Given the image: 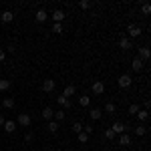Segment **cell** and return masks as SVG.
Wrapping results in <instances>:
<instances>
[{"label":"cell","instance_id":"30","mask_svg":"<svg viewBox=\"0 0 151 151\" xmlns=\"http://www.w3.org/2000/svg\"><path fill=\"white\" fill-rule=\"evenodd\" d=\"M77 137H79V143H87V141H89V135H87L85 131H81V133H79Z\"/></svg>","mask_w":151,"mask_h":151},{"label":"cell","instance_id":"14","mask_svg":"<svg viewBox=\"0 0 151 151\" xmlns=\"http://www.w3.org/2000/svg\"><path fill=\"white\" fill-rule=\"evenodd\" d=\"M119 145H123V147H129L131 145V137H129L127 133H121L119 135Z\"/></svg>","mask_w":151,"mask_h":151},{"label":"cell","instance_id":"22","mask_svg":"<svg viewBox=\"0 0 151 151\" xmlns=\"http://www.w3.org/2000/svg\"><path fill=\"white\" fill-rule=\"evenodd\" d=\"M10 87H12V83L8 79H0V91H8Z\"/></svg>","mask_w":151,"mask_h":151},{"label":"cell","instance_id":"37","mask_svg":"<svg viewBox=\"0 0 151 151\" xmlns=\"http://www.w3.org/2000/svg\"><path fill=\"white\" fill-rule=\"evenodd\" d=\"M4 50H6V52H14L16 48H14V45H8V48H4Z\"/></svg>","mask_w":151,"mask_h":151},{"label":"cell","instance_id":"5","mask_svg":"<svg viewBox=\"0 0 151 151\" xmlns=\"http://www.w3.org/2000/svg\"><path fill=\"white\" fill-rule=\"evenodd\" d=\"M35 20H36V22H40V24L47 22V20H48V12L45 10V8H38L36 14H35Z\"/></svg>","mask_w":151,"mask_h":151},{"label":"cell","instance_id":"7","mask_svg":"<svg viewBox=\"0 0 151 151\" xmlns=\"http://www.w3.org/2000/svg\"><path fill=\"white\" fill-rule=\"evenodd\" d=\"M143 67H145V63H143L139 57H135L133 60H131V69L135 70V73H141V70H143Z\"/></svg>","mask_w":151,"mask_h":151},{"label":"cell","instance_id":"26","mask_svg":"<svg viewBox=\"0 0 151 151\" xmlns=\"http://www.w3.org/2000/svg\"><path fill=\"white\" fill-rule=\"evenodd\" d=\"M81 131H83V123H79V121H75V123H73V133H75V135H79Z\"/></svg>","mask_w":151,"mask_h":151},{"label":"cell","instance_id":"15","mask_svg":"<svg viewBox=\"0 0 151 151\" xmlns=\"http://www.w3.org/2000/svg\"><path fill=\"white\" fill-rule=\"evenodd\" d=\"M149 57H151V52H149V47H141V48H139V58L143 60V63H145V60H147Z\"/></svg>","mask_w":151,"mask_h":151},{"label":"cell","instance_id":"16","mask_svg":"<svg viewBox=\"0 0 151 151\" xmlns=\"http://www.w3.org/2000/svg\"><path fill=\"white\" fill-rule=\"evenodd\" d=\"M75 93H77V87H75V85H67V87H65V93H63V97H67V99H69V97H73Z\"/></svg>","mask_w":151,"mask_h":151},{"label":"cell","instance_id":"8","mask_svg":"<svg viewBox=\"0 0 151 151\" xmlns=\"http://www.w3.org/2000/svg\"><path fill=\"white\" fill-rule=\"evenodd\" d=\"M93 93L95 95H103L105 93V83L103 81H95L93 83Z\"/></svg>","mask_w":151,"mask_h":151},{"label":"cell","instance_id":"10","mask_svg":"<svg viewBox=\"0 0 151 151\" xmlns=\"http://www.w3.org/2000/svg\"><path fill=\"white\" fill-rule=\"evenodd\" d=\"M0 20H2L4 24L12 22V20H14V14H12V10H4L2 14H0Z\"/></svg>","mask_w":151,"mask_h":151},{"label":"cell","instance_id":"24","mask_svg":"<svg viewBox=\"0 0 151 151\" xmlns=\"http://www.w3.org/2000/svg\"><path fill=\"white\" fill-rule=\"evenodd\" d=\"M47 129L50 131V133H57V131H58V123H57V121H48V123H47Z\"/></svg>","mask_w":151,"mask_h":151},{"label":"cell","instance_id":"9","mask_svg":"<svg viewBox=\"0 0 151 151\" xmlns=\"http://www.w3.org/2000/svg\"><path fill=\"white\" fill-rule=\"evenodd\" d=\"M50 18L55 20V22H63L65 20V10H60V8H57V10L50 14Z\"/></svg>","mask_w":151,"mask_h":151},{"label":"cell","instance_id":"18","mask_svg":"<svg viewBox=\"0 0 151 151\" xmlns=\"http://www.w3.org/2000/svg\"><path fill=\"white\" fill-rule=\"evenodd\" d=\"M79 105H81V107H89V105H91V97H89V95L79 97Z\"/></svg>","mask_w":151,"mask_h":151},{"label":"cell","instance_id":"33","mask_svg":"<svg viewBox=\"0 0 151 151\" xmlns=\"http://www.w3.org/2000/svg\"><path fill=\"white\" fill-rule=\"evenodd\" d=\"M79 6H81L83 10H89V8H91V2H89V0H83V2H79Z\"/></svg>","mask_w":151,"mask_h":151},{"label":"cell","instance_id":"20","mask_svg":"<svg viewBox=\"0 0 151 151\" xmlns=\"http://www.w3.org/2000/svg\"><path fill=\"white\" fill-rule=\"evenodd\" d=\"M2 107H4V109H12V107H14V99H12V97L2 99Z\"/></svg>","mask_w":151,"mask_h":151},{"label":"cell","instance_id":"23","mask_svg":"<svg viewBox=\"0 0 151 151\" xmlns=\"http://www.w3.org/2000/svg\"><path fill=\"white\" fill-rule=\"evenodd\" d=\"M145 133H147V127H145V125H137V127H135V135H137V137H143Z\"/></svg>","mask_w":151,"mask_h":151},{"label":"cell","instance_id":"25","mask_svg":"<svg viewBox=\"0 0 151 151\" xmlns=\"http://www.w3.org/2000/svg\"><path fill=\"white\" fill-rule=\"evenodd\" d=\"M103 135H105V139H107V141H113V139L117 137L115 133L111 131V127H109V129H105V133H103Z\"/></svg>","mask_w":151,"mask_h":151},{"label":"cell","instance_id":"38","mask_svg":"<svg viewBox=\"0 0 151 151\" xmlns=\"http://www.w3.org/2000/svg\"><path fill=\"white\" fill-rule=\"evenodd\" d=\"M4 121H6V119H4V115H0V127L4 125Z\"/></svg>","mask_w":151,"mask_h":151},{"label":"cell","instance_id":"12","mask_svg":"<svg viewBox=\"0 0 151 151\" xmlns=\"http://www.w3.org/2000/svg\"><path fill=\"white\" fill-rule=\"evenodd\" d=\"M40 115H42V119H45V121H52V117H55V111H52L50 107H45Z\"/></svg>","mask_w":151,"mask_h":151},{"label":"cell","instance_id":"2","mask_svg":"<svg viewBox=\"0 0 151 151\" xmlns=\"http://www.w3.org/2000/svg\"><path fill=\"white\" fill-rule=\"evenodd\" d=\"M131 83H133V79H131V75H127V73H123V75L119 77V81H117V85H119L121 89H129V87H131Z\"/></svg>","mask_w":151,"mask_h":151},{"label":"cell","instance_id":"21","mask_svg":"<svg viewBox=\"0 0 151 151\" xmlns=\"http://www.w3.org/2000/svg\"><path fill=\"white\" fill-rule=\"evenodd\" d=\"M65 117H67V113H65V111H55V117H52V121L60 123V121H65Z\"/></svg>","mask_w":151,"mask_h":151},{"label":"cell","instance_id":"36","mask_svg":"<svg viewBox=\"0 0 151 151\" xmlns=\"http://www.w3.org/2000/svg\"><path fill=\"white\" fill-rule=\"evenodd\" d=\"M4 58H6V50H4V48H0V63H2Z\"/></svg>","mask_w":151,"mask_h":151},{"label":"cell","instance_id":"6","mask_svg":"<svg viewBox=\"0 0 151 151\" xmlns=\"http://www.w3.org/2000/svg\"><path fill=\"white\" fill-rule=\"evenodd\" d=\"M111 131H113L115 135H121V133H125V131H127V125H125V123H121V121H115V123H113V127H111Z\"/></svg>","mask_w":151,"mask_h":151},{"label":"cell","instance_id":"28","mask_svg":"<svg viewBox=\"0 0 151 151\" xmlns=\"http://www.w3.org/2000/svg\"><path fill=\"white\" fill-rule=\"evenodd\" d=\"M105 113H107V115L115 113V103H107V105H105Z\"/></svg>","mask_w":151,"mask_h":151},{"label":"cell","instance_id":"4","mask_svg":"<svg viewBox=\"0 0 151 151\" xmlns=\"http://www.w3.org/2000/svg\"><path fill=\"white\" fill-rule=\"evenodd\" d=\"M55 87H57V83L52 81V79H45L42 81V93H52Z\"/></svg>","mask_w":151,"mask_h":151},{"label":"cell","instance_id":"32","mask_svg":"<svg viewBox=\"0 0 151 151\" xmlns=\"http://www.w3.org/2000/svg\"><path fill=\"white\" fill-rule=\"evenodd\" d=\"M137 111H139V105H129V115H137Z\"/></svg>","mask_w":151,"mask_h":151},{"label":"cell","instance_id":"19","mask_svg":"<svg viewBox=\"0 0 151 151\" xmlns=\"http://www.w3.org/2000/svg\"><path fill=\"white\" fill-rule=\"evenodd\" d=\"M89 115H91V119L99 121V119L103 117V111H101V109H91V113H89Z\"/></svg>","mask_w":151,"mask_h":151},{"label":"cell","instance_id":"1","mask_svg":"<svg viewBox=\"0 0 151 151\" xmlns=\"http://www.w3.org/2000/svg\"><path fill=\"white\" fill-rule=\"evenodd\" d=\"M30 123H32V117L28 115V113H20L18 119H16V125H20V127H30Z\"/></svg>","mask_w":151,"mask_h":151},{"label":"cell","instance_id":"13","mask_svg":"<svg viewBox=\"0 0 151 151\" xmlns=\"http://www.w3.org/2000/svg\"><path fill=\"white\" fill-rule=\"evenodd\" d=\"M2 127H4L6 133H12V131H16L18 125H16V121H4V125H2Z\"/></svg>","mask_w":151,"mask_h":151},{"label":"cell","instance_id":"29","mask_svg":"<svg viewBox=\"0 0 151 151\" xmlns=\"http://www.w3.org/2000/svg\"><path fill=\"white\" fill-rule=\"evenodd\" d=\"M137 117H139V121H147L149 119V113L147 111H137Z\"/></svg>","mask_w":151,"mask_h":151},{"label":"cell","instance_id":"11","mask_svg":"<svg viewBox=\"0 0 151 151\" xmlns=\"http://www.w3.org/2000/svg\"><path fill=\"white\" fill-rule=\"evenodd\" d=\"M131 45H133V42H131V38L121 36V40H119V48H121V50H129V48H131Z\"/></svg>","mask_w":151,"mask_h":151},{"label":"cell","instance_id":"3","mask_svg":"<svg viewBox=\"0 0 151 151\" xmlns=\"http://www.w3.org/2000/svg\"><path fill=\"white\" fill-rule=\"evenodd\" d=\"M127 32H129L127 38H137V36H139L141 32H143V30H141V26H137V24H129Z\"/></svg>","mask_w":151,"mask_h":151},{"label":"cell","instance_id":"17","mask_svg":"<svg viewBox=\"0 0 151 151\" xmlns=\"http://www.w3.org/2000/svg\"><path fill=\"white\" fill-rule=\"evenodd\" d=\"M57 101H58V105H60V107H65V109H70V99H67V97H63V95H60V97H57Z\"/></svg>","mask_w":151,"mask_h":151},{"label":"cell","instance_id":"34","mask_svg":"<svg viewBox=\"0 0 151 151\" xmlns=\"http://www.w3.org/2000/svg\"><path fill=\"white\" fill-rule=\"evenodd\" d=\"M83 131H85L87 135H93V127H91V125H83Z\"/></svg>","mask_w":151,"mask_h":151},{"label":"cell","instance_id":"35","mask_svg":"<svg viewBox=\"0 0 151 151\" xmlns=\"http://www.w3.org/2000/svg\"><path fill=\"white\" fill-rule=\"evenodd\" d=\"M141 12H143V14H149V12H151V6H149V4H143V6H141Z\"/></svg>","mask_w":151,"mask_h":151},{"label":"cell","instance_id":"27","mask_svg":"<svg viewBox=\"0 0 151 151\" xmlns=\"http://www.w3.org/2000/svg\"><path fill=\"white\" fill-rule=\"evenodd\" d=\"M52 32H55V35H63V22H55L52 24Z\"/></svg>","mask_w":151,"mask_h":151},{"label":"cell","instance_id":"31","mask_svg":"<svg viewBox=\"0 0 151 151\" xmlns=\"http://www.w3.org/2000/svg\"><path fill=\"white\" fill-rule=\"evenodd\" d=\"M32 141H35V133H32V131H28V133L24 135V143H32Z\"/></svg>","mask_w":151,"mask_h":151}]
</instances>
